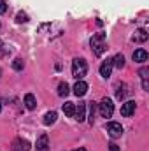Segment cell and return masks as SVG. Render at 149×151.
Masks as SVG:
<instances>
[{
  "instance_id": "6da1fadb",
  "label": "cell",
  "mask_w": 149,
  "mask_h": 151,
  "mask_svg": "<svg viewBox=\"0 0 149 151\" xmlns=\"http://www.w3.org/2000/svg\"><path fill=\"white\" fill-rule=\"evenodd\" d=\"M90 44H91V49H93V53H95L97 56L104 55L105 49H107V44H105V34H104V32L95 34V35L91 37V40H90Z\"/></svg>"
},
{
  "instance_id": "9a60e30c",
  "label": "cell",
  "mask_w": 149,
  "mask_h": 151,
  "mask_svg": "<svg viewBox=\"0 0 149 151\" xmlns=\"http://www.w3.org/2000/svg\"><path fill=\"white\" fill-rule=\"evenodd\" d=\"M112 67L123 69V67H125V56H123V55H116V56L112 58Z\"/></svg>"
},
{
  "instance_id": "9c48e42d",
  "label": "cell",
  "mask_w": 149,
  "mask_h": 151,
  "mask_svg": "<svg viewBox=\"0 0 149 151\" xmlns=\"http://www.w3.org/2000/svg\"><path fill=\"white\" fill-rule=\"evenodd\" d=\"M23 104H25V107H27V109H30V111H34V109L37 107V100H35V97H34L32 93H27V95H25Z\"/></svg>"
},
{
  "instance_id": "44dd1931",
  "label": "cell",
  "mask_w": 149,
  "mask_h": 151,
  "mask_svg": "<svg viewBox=\"0 0 149 151\" xmlns=\"http://www.w3.org/2000/svg\"><path fill=\"white\" fill-rule=\"evenodd\" d=\"M95 109H97L95 102H90V123H93V119H95Z\"/></svg>"
},
{
  "instance_id": "ffe728a7",
  "label": "cell",
  "mask_w": 149,
  "mask_h": 151,
  "mask_svg": "<svg viewBox=\"0 0 149 151\" xmlns=\"http://www.w3.org/2000/svg\"><path fill=\"white\" fill-rule=\"evenodd\" d=\"M28 21V16H27V12H18V16H16V23H27Z\"/></svg>"
},
{
  "instance_id": "ba28073f",
  "label": "cell",
  "mask_w": 149,
  "mask_h": 151,
  "mask_svg": "<svg viewBox=\"0 0 149 151\" xmlns=\"http://www.w3.org/2000/svg\"><path fill=\"white\" fill-rule=\"evenodd\" d=\"M74 116L77 121H84V118H86V104L84 102H79V106L74 111Z\"/></svg>"
},
{
  "instance_id": "3957f363",
  "label": "cell",
  "mask_w": 149,
  "mask_h": 151,
  "mask_svg": "<svg viewBox=\"0 0 149 151\" xmlns=\"http://www.w3.org/2000/svg\"><path fill=\"white\" fill-rule=\"evenodd\" d=\"M98 111L102 114V118H111L114 113V104L111 99H102V102L98 104Z\"/></svg>"
},
{
  "instance_id": "5b68a950",
  "label": "cell",
  "mask_w": 149,
  "mask_h": 151,
  "mask_svg": "<svg viewBox=\"0 0 149 151\" xmlns=\"http://www.w3.org/2000/svg\"><path fill=\"white\" fill-rule=\"evenodd\" d=\"M135 107H137V104H135L133 100H128V102H125V104L121 106V116H125V118L132 116V114L135 113Z\"/></svg>"
},
{
  "instance_id": "7a4b0ae2",
  "label": "cell",
  "mask_w": 149,
  "mask_h": 151,
  "mask_svg": "<svg viewBox=\"0 0 149 151\" xmlns=\"http://www.w3.org/2000/svg\"><path fill=\"white\" fill-rule=\"evenodd\" d=\"M86 72H88V63H86V60H84V58H75L74 62H72V76L79 81V79H82V77L86 76Z\"/></svg>"
},
{
  "instance_id": "cb8c5ba5",
  "label": "cell",
  "mask_w": 149,
  "mask_h": 151,
  "mask_svg": "<svg viewBox=\"0 0 149 151\" xmlns=\"http://www.w3.org/2000/svg\"><path fill=\"white\" fill-rule=\"evenodd\" d=\"M74 151H86L84 148H79V150H74Z\"/></svg>"
},
{
  "instance_id": "603a6c76",
  "label": "cell",
  "mask_w": 149,
  "mask_h": 151,
  "mask_svg": "<svg viewBox=\"0 0 149 151\" xmlns=\"http://www.w3.org/2000/svg\"><path fill=\"white\" fill-rule=\"evenodd\" d=\"M109 150H111V151H119V148H117V144L111 142V144H109Z\"/></svg>"
},
{
  "instance_id": "5bb4252c",
  "label": "cell",
  "mask_w": 149,
  "mask_h": 151,
  "mask_svg": "<svg viewBox=\"0 0 149 151\" xmlns=\"http://www.w3.org/2000/svg\"><path fill=\"white\" fill-rule=\"evenodd\" d=\"M56 118H58V114L54 113V111H49V113H46L44 114V125H53L54 121H56Z\"/></svg>"
},
{
  "instance_id": "30bf717a",
  "label": "cell",
  "mask_w": 149,
  "mask_h": 151,
  "mask_svg": "<svg viewBox=\"0 0 149 151\" xmlns=\"http://www.w3.org/2000/svg\"><path fill=\"white\" fill-rule=\"evenodd\" d=\"M111 72H112V60L107 58V60L100 65V76H102V77H109Z\"/></svg>"
},
{
  "instance_id": "7c38bea8",
  "label": "cell",
  "mask_w": 149,
  "mask_h": 151,
  "mask_svg": "<svg viewBox=\"0 0 149 151\" xmlns=\"http://www.w3.org/2000/svg\"><path fill=\"white\" fill-rule=\"evenodd\" d=\"M47 146H49V137L46 134H42L37 139V150L39 151H47Z\"/></svg>"
},
{
  "instance_id": "8992f818",
  "label": "cell",
  "mask_w": 149,
  "mask_h": 151,
  "mask_svg": "<svg viewBox=\"0 0 149 151\" xmlns=\"http://www.w3.org/2000/svg\"><path fill=\"white\" fill-rule=\"evenodd\" d=\"M12 151H30V142L27 139H16L12 142Z\"/></svg>"
},
{
  "instance_id": "d4e9b609",
  "label": "cell",
  "mask_w": 149,
  "mask_h": 151,
  "mask_svg": "<svg viewBox=\"0 0 149 151\" xmlns=\"http://www.w3.org/2000/svg\"><path fill=\"white\" fill-rule=\"evenodd\" d=\"M0 111H2V100H0Z\"/></svg>"
},
{
  "instance_id": "2e32d148",
  "label": "cell",
  "mask_w": 149,
  "mask_h": 151,
  "mask_svg": "<svg viewBox=\"0 0 149 151\" xmlns=\"http://www.w3.org/2000/svg\"><path fill=\"white\" fill-rule=\"evenodd\" d=\"M69 93H70L69 84H67V83H60V84H58V95H60V97H67Z\"/></svg>"
},
{
  "instance_id": "484cf974",
  "label": "cell",
  "mask_w": 149,
  "mask_h": 151,
  "mask_svg": "<svg viewBox=\"0 0 149 151\" xmlns=\"http://www.w3.org/2000/svg\"><path fill=\"white\" fill-rule=\"evenodd\" d=\"M2 46H4V42H2V40H0V47H2Z\"/></svg>"
},
{
  "instance_id": "d6986e66",
  "label": "cell",
  "mask_w": 149,
  "mask_h": 151,
  "mask_svg": "<svg viewBox=\"0 0 149 151\" xmlns=\"http://www.w3.org/2000/svg\"><path fill=\"white\" fill-rule=\"evenodd\" d=\"M23 67H25V62H23L21 58H16V60L12 62V69H14V70H23Z\"/></svg>"
},
{
  "instance_id": "277c9868",
  "label": "cell",
  "mask_w": 149,
  "mask_h": 151,
  "mask_svg": "<svg viewBox=\"0 0 149 151\" xmlns=\"http://www.w3.org/2000/svg\"><path fill=\"white\" fill-rule=\"evenodd\" d=\"M105 128H107V132H109V135H111L112 139L123 135V127H121V123H117V121H109Z\"/></svg>"
},
{
  "instance_id": "8fae6325",
  "label": "cell",
  "mask_w": 149,
  "mask_h": 151,
  "mask_svg": "<svg viewBox=\"0 0 149 151\" xmlns=\"http://www.w3.org/2000/svg\"><path fill=\"white\" fill-rule=\"evenodd\" d=\"M132 58H133V62H139V63L148 62V51L146 49H135Z\"/></svg>"
},
{
  "instance_id": "4fadbf2b",
  "label": "cell",
  "mask_w": 149,
  "mask_h": 151,
  "mask_svg": "<svg viewBox=\"0 0 149 151\" xmlns=\"http://www.w3.org/2000/svg\"><path fill=\"white\" fill-rule=\"evenodd\" d=\"M148 37H149L148 32H146L144 28H139V30L135 32V35H133V40H135V42H146Z\"/></svg>"
},
{
  "instance_id": "ac0fdd59",
  "label": "cell",
  "mask_w": 149,
  "mask_h": 151,
  "mask_svg": "<svg viewBox=\"0 0 149 151\" xmlns=\"http://www.w3.org/2000/svg\"><path fill=\"white\" fill-rule=\"evenodd\" d=\"M125 95H126V86H125V84H119V86H117V90H116V97H117L119 100H123V99H125Z\"/></svg>"
},
{
  "instance_id": "4316f807",
  "label": "cell",
  "mask_w": 149,
  "mask_h": 151,
  "mask_svg": "<svg viewBox=\"0 0 149 151\" xmlns=\"http://www.w3.org/2000/svg\"><path fill=\"white\" fill-rule=\"evenodd\" d=\"M0 74H2V70H0Z\"/></svg>"
},
{
  "instance_id": "e0dca14e",
  "label": "cell",
  "mask_w": 149,
  "mask_h": 151,
  "mask_svg": "<svg viewBox=\"0 0 149 151\" xmlns=\"http://www.w3.org/2000/svg\"><path fill=\"white\" fill-rule=\"evenodd\" d=\"M74 111H75V106L72 102H65V104H63V113L67 114V116L72 118V116H74Z\"/></svg>"
},
{
  "instance_id": "7402d4cb",
  "label": "cell",
  "mask_w": 149,
  "mask_h": 151,
  "mask_svg": "<svg viewBox=\"0 0 149 151\" xmlns=\"http://www.w3.org/2000/svg\"><path fill=\"white\" fill-rule=\"evenodd\" d=\"M7 11V2L5 0H0V14H4Z\"/></svg>"
},
{
  "instance_id": "52a82bcc",
  "label": "cell",
  "mask_w": 149,
  "mask_h": 151,
  "mask_svg": "<svg viewBox=\"0 0 149 151\" xmlns=\"http://www.w3.org/2000/svg\"><path fill=\"white\" fill-rule=\"evenodd\" d=\"M86 91H88V84H86L82 79H79V81L74 84V93L77 95V97H84Z\"/></svg>"
}]
</instances>
